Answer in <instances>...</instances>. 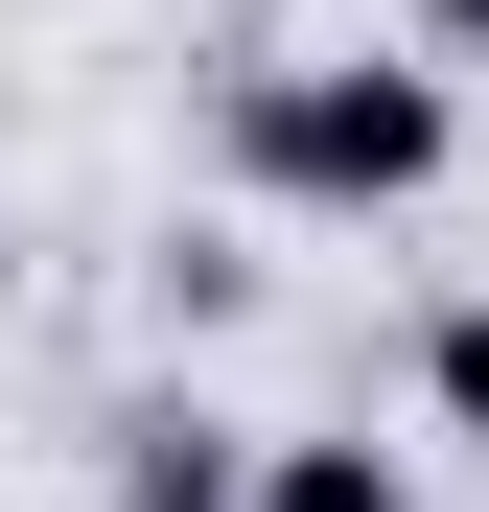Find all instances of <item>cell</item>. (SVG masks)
<instances>
[{"mask_svg": "<svg viewBox=\"0 0 489 512\" xmlns=\"http://www.w3.org/2000/svg\"><path fill=\"white\" fill-rule=\"evenodd\" d=\"M420 70H489V0H420Z\"/></svg>", "mask_w": 489, "mask_h": 512, "instance_id": "cell-5", "label": "cell"}, {"mask_svg": "<svg viewBox=\"0 0 489 512\" xmlns=\"http://www.w3.org/2000/svg\"><path fill=\"white\" fill-rule=\"evenodd\" d=\"M233 489H257V419H210V396L117 419V512H233Z\"/></svg>", "mask_w": 489, "mask_h": 512, "instance_id": "cell-3", "label": "cell"}, {"mask_svg": "<svg viewBox=\"0 0 489 512\" xmlns=\"http://www.w3.org/2000/svg\"><path fill=\"white\" fill-rule=\"evenodd\" d=\"M210 140H233L257 210L396 233V210H443V163H466V70H420V47H257Z\"/></svg>", "mask_w": 489, "mask_h": 512, "instance_id": "cell-1", "label": "cell"}, {"mask_svg": "<svg viewBox=\"0 0 489 512\" xmlns=\"http://www.w3.org/2000/svg\"><path fill=\"white\" fill-rule=\"evenodd\" d=\"M420 419H443V443H489V280L420 326Z\"/></svg>", "mask_w": 489, "mask_h": 512, "instance_id": "cell-4", "label": "cell"}, {"mask_svg": "<svg viewBox=\"0 0 489 512\" xmlns=\"http://www.w3.org/2000/svg\"><path fill=\"white\" fill-rule=\"evenodd\" d=\"M233 512H420V443H373V419H257V489Z\"/></svg>", "mask_w": 489, "mask_h": 512, "instance_id": "cell-2", "label": "cell"}]
</instances>
